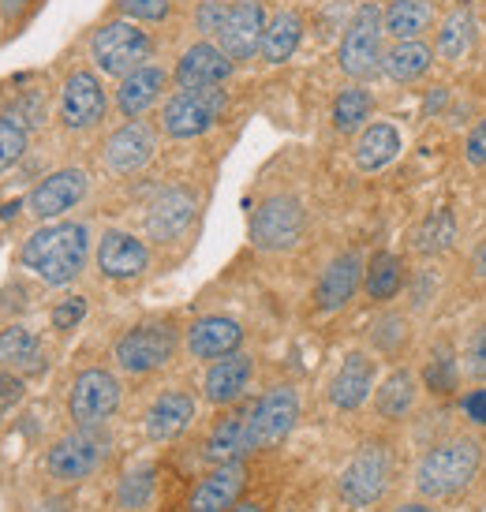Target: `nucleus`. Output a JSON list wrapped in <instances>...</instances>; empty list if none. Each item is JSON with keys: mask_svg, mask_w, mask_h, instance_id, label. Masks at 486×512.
I'll use <instances>...</instances> for the list:
<instances>
[{"mask_svg": "<svg viewBox=\"0 0 486 512\" xmlns=\"http://www.w3.org/2000/svg\"><path fill=\"white\" fill-rule=\"evenodd\" d=\"M434 45L423 42V38H412V42H393L386 49V57H382V75L393 79V83H419L423 75H430L434 68Z\"/></svg>", "mask_w": 486, "mask_h": 512, "instance_id": "32", "label": "nucleus"}, {"mask_svg": "<svg viewBox=\"0 0 486 512\" xmlns=\"http://www.w3.org/2000/svg\"><path fill=\"white\" fill-rule=\"evenodd\" d=\"M225 15H229V0H199V4H195V15H191L195 34L214 42L221 23H225Z\"/></svg>", "mask_w": 486, "mask_h": 512, "instance_id": "44", "label": "nucleus"}, {"mask_svg": "<svg viewBox=\"0 0 486 512\" xmlns=\"http://www.w3.org/2000/svg\"><path fill=\"white\" fill-rule=\"evenodd\" d=\"M195 415H199V400L195 393H187V389H165L158 397L150 400V408H146V438L150 441H176L184 438L191 423H195Z\"/></svg>", "mask_w": 486, "mask_h": 512, "instance_id": "23", "label": "nucleus"}, {"mask_svg": "<svg viewBox=\"0 0 486 512\" xmlns=\"http://www.w3.org/2000/svg\"><path fill=\"white\" fill-rule=\"evenodd\" d=\"M363 270H367V262L359 251H341V255L329 262L322 277H318L315 285V307L322 314H337L344 311L356 292L363 288Z\"/></svg>", "mask_w": 486, "mask_h": 512, "instance_id": "21", "label": "nucleus"}, {"mask_svg": "<svg viewBox=\"0 0 486 512\" xmlns=\"http://www.w3.org/2000/svg\"><path fill=\"white\" fill-rule=\"evenodd\" d=\"M86 53H90L94 72H101L105 79H124L154 57V34L143 30V23H131V19L116 15V19H105L90 30Z\"/></svg>", "mask_w": 486, "mask_h": 512, "instance_id": "5", "label": "nucleus"}, {"mask_svg": "<svg viewBox=\"0 0 486 512\" xmlns=\"http://www.w3.org/2000/svg\"><path fill=\"white\" fill-rule=\"evenodd\" d=\"M374 378H378V363H374L371 352H348L341 359L337 374L329 378V404L337 412H356L363 408L374 393Z\"/></svg>", "mask_w": 486, "mask_h": 512, "instance_id": "22", "label": "nucleus"}, {"mask_svg": "<svg viewBox=\"0 0 486 512\" xmlns=\"http://www.w3.org/2000/svg\"><path fill=\"white\" fill-rule=\"evenodd\" d=\"M423 382H419V370L412 367H393L374 389V415L382 423H408L415 415Z\"/></svg>", "mask_w": 486, "mask_h": 512, "instance_id": "26", "label": "nucleus"}, {"mask_svg": "<svg viewBox=\"0 0 486 512\" xmlns=\"http://www.w3.org/2000/svg\"><path fill=\"white\" fill-rule=\"evenodd\" d=\"M184 344V333L176 326V318H146L128 326L113 341V363L120 374L131 378H146V374H158L161 367H169L176 352Z\"/></svg>", "mask_w": 486, "mask_h": 512, "instance_id": "3", "label": "nucleus"}, {"mask_svg": "<svg viewBox=\"0 0 486 512\" xmlns=\"http://www.w3.org/2000/svg\"><path fill=\"white\" fill-rule=\"evenodd\" d=\"M0 370H15L23 378L45 370V348L27 326L12 322V326L0 329Z\"/></svg>", "mask_w": 486, "mask_h": 512, "instance_id": "31", "label": "nucleus"}, {"mask_svg": "<svg viewBox=\"0 0 486 512\" xmlns=\"http://www.w3.org/2000/svg\"><path fill=\"white\" fill-rule=\"evenodd\" d=\"M195 214H199V195L191 187H165L158 191V199L146 206V236L154 243H176L195 225Z\"/></svg>", "mask_w": 486, "mask_h": 512, "instance_id": "17", "label": "nucleus"}, {"mask_svg": "<svg viewBox=\"0 0 486 512\" xmlns=\"http://www.w3.org/2000/svg\"><path fill=\"white\" fill-rule=\"evenodd\" d=\"M486 445L475 434H449L415 460V494L427 501H453L483 475Z\"/></svg>", "mask_w": 486, "mask_h": 512, "instance_id": "2", "label": "nucleus"}, {"mask_svg": "<svg viewBox=\"0 0 486 512\" xmlns=\"http://www.w3.org/2000/svg\"><path fill=\"white\" fill-rule=\"evenodd\" d=\"M169 83H172L169 68H161V64H154V60H146L143 68L128 72L124 79H116V90H113L116 113L124 116V120H143V116L165 98Z\"/></svg>", "mask_w": 486, "mask_h": 512, "instance_id": "19", "label": "nucleus"}, {"mask_svg": "<svg viewBox=\"0 0 486 512\" xmlns=\"http://www.w3.org/2000/svg\"><path fill=\"white\" fill-rule=\"evenodd\" d=\"M94 262H98L101 277H109V281H135L150 270V247L135 232L109 228V232H101L98 247H94Z\"/></svg>", "mask_w": 486, "mask_h": 512, "instance_id": "18", "label": "nucleus"}, {"mask_svg": "<svg viewBox=\"0 0 486 512\" xmlns=\"http://www.w3.org/2000/svg\"><path fill=\"white\" fill-rule=\"evenodd\" d=\"M113 12L120 19H131V23L158 27L172 15V0H113Z\"/></svg>", "mask_w": 486, "mask_h": 512, "instance_id": "40", "label": "nucleus"}, {"mask_svg": "<svg viewBox=\"0 0 486 512\" xmlns=\"http://www.w3.org/2000/svg\"><path fill=\"white\" fill-rule=\"evenodd\" d=\"M109 449H113V438L105 434V427H75L49 445L45 471L57 483H83L109 460Z\"/></svg>", "mask_w": 486, "mask_h": 512, "instance_id": "8", "label": "nucleus"}, {"mask_svg": "<svg viewBox=\"0 0 486 512\" xmlns=\"http://www.w3.org/2000/svg\"><path fill=\"white\" fill-rule=\"evenodd\" d=\"M386 12L363 0L356 12L344 19L341 45H337V68H341L352 83H367L382 72V57H386Z\"/></svg>", "mask_w": 486, "mask_h": 512, "instance_id": "4", "label": "nucleus"}, {"mask_svg": "<svg viewBox=\"0 0 486 512\" xmlns=\"http://www.w3.org/2000/svg\"><path fill=\"white\" fill-rule=\"evenodd\" d=\"M472 270H475V277H486V243H479V247H475Z\"/></svg>", "mask_w": 486, "mask_h": 512, "instance_id": "51", "label": "nucleus"}, {"mask_svg": "<svg viewBox=\"0 0 486 512\" xmlns=\"http://www.w3.org/2000/svg\"><path fill=\"white\" fill-rule=\"evenodd\" d=\"M419 382H423V389L434 393V397H449V393H457V385H460V363L449 356V352H434V356L427 359V367L419 370Z\"/></svg>", "mask_w": 486, "mask_h": 512, "instance_id": "38", "label": "nucleus"}, {"mask_svg": "<svg viewBox=\"0 0 486 512\" xmlns=\"http://www.w3.org/2000/svg\"><path fill=\"white\" fill-rule=\"evenodd\" d=\"M158 146L161 128H154L150 120H124L101 146V165L113 176H135L158 157Z\"/></svg>", "mask_w": 486, "mask_h": 512, "instance_id": "14", "label": "nucleus"}, {"mask_svg": "<svg viewBox=\"0 0 486 512\" xmlns=\"http://www.w3.org/2000/svg\"><path fill=\"white\" fill-rule=\"evenodd\" d=\"M34 4H38V0H0V15H4L8 27H19V23L34 12Z\"/></svg>", "mask_w": 486, "mask_h": 512, "instance_id": "49", "label": "nucleus"}, {"mask_svg": "<svg viewBox=\"0 0 486 512\" xmlns=\"http://www.w3.org/2000/svg\"><path fill=\"white\" fill-rule=\"evenodd\" d=\"M251 449V434H247V408H232L225 419H217L214 430L206 434V445H202V460L206 464H236L243 460Z\"/></svg>", "mask_w": 486, "mask_h": 512, "instance_id": "27", "label": "nucleus"}, {"mask_svg": "<svg viewBox=\"0 0 486 512\" xmlns=\"http://www.w3.org/2000/svg\"><path fill=\"white\" fill-rule=\"evenodd\" d=\"M483 34H486V19H483Z\"/></svg>", "mask_w": 486, "mask_h": 512, "instance_id": "54", "label": "nucleus"}, {"mask_svg": "<svg viewBox=\"0 0 486 512\" xmlns=\"http://www.w3.org/2000/svg\"><path fill=\"white\" fill-rule=\"evenodd\" d=\"M229 109V90L225 86H202V90H172L161 101L158 128L176 143H191L214 128Z\"/></svg>", "mask_w": 486, "mask_h": 512, "instance_id": "7", "label": "nucleus"}, {"mask_svg": "<svg viewBox=\"0 0 486 512\" xmlns=\"http://www.w3.org/2000/svg\"><path fill=\"white\" fill-rule=\"evenodd\" d=\"M303 228H307V210L296 195H288V191L266 195L251 214V247L262 255L292 251L300 243Z\"/></svg>", "mask_w": 486, "mask_h": 512, "instance_id": "10", "label": "nucleus"}, {"mask_svg": "<svg viewBox=\"0 0 486 512\" xmlns=\"http://www.w3.org/2000/svg\"><path fill=\"white\" fill-rule=\"evenodd\" d=\"M453 243H457V217H453V210H430L412 232L415 255H423V258L445 255Z\"/></svg>", "mask_w": 486, "mask_h": 512, "instance_id": "36", "label": "nucleus"}, {"mask_svg": "<svg viewBox=\"0 0 486 512\" xmlns=\"http://www.w3.org/2000/svg\"><path fill=\"white\" fill-rule=\"evenodd\" d=\"M460 412L468 415V423L486 427V389H472L468 397L460 400Z\"/></svg>", "mask_w": 486, "mask_h": 512, "instance_id": "48", "label": "nucleus"}, {"mask_svg": "<svg viewBox=\"0 0 486 512\" xmlns=\"http://www.w3.org/2000/svg\"><path fill=\"white\" fill-rule=\"evenodd\" d=\"M404 262L389 251H378V255L367 258V270H363V292L374 299V303H389V299L401 296L404 288Z\"/></svg>", "mask_w": 486, "mask_h": 512, "instance_id": "35", "label": "nucleus"}, {"mask_svg": "<svg viewBox=\"0 0 486 512\" xmlns=\"http://www.w3.org/2000/svg\"><path fill=\"white\" fill-rule=\"evenodd\" d=\"M243 348V326L229 314H202L184 329V352L199 363H214Z\"/></svg>", "mask_w": 486, "mask_h": 512, "instance_id": "20", "label": "nucleus"}, {"mask_svg": "<svg viewBox=\"0 0 486 512\" xmlns=\"http://www.w3.org/2000/svg\"><path fill=\"white\" fill-rule=\"evenodd\" d=\"M8 113L23 124L27 131L34 128H42L45 124V116H49V101H45V90H38V86H30V90H23L19 98L8 105Z\"/></svg>", "mask_w": 486, "mask_h": 512, "instance_id": "42", "label": "nucleus"}, {"mask_svg": "<svg viewBox=\"0 0 486 512\" xmlns=\"http://www.w3.org/2000/svg\"><path fill=\"white\" fill-rule=\"evenodd\" d=\"M393 475H397L393 445L382 438H371L363 441L356 453H352V460L344 464L341 479H337V494L352 509H371V505H378L389 494Z\"/></svg>", "mask_w": 486, "mask_h": 512, "instance_id": "6", "label": "nucleus"}, {"mask_svg": "<svg viewBox=\"0 0 486 512\" xmlns=\"http://www.w3.org/2000/svg\"><path fill=\"white\" fill-rule=\"evenodd\" d=\"M27 400V378L15 370H0V415L15 412Z\"/></svg>", "mask_w": 486, "mask_h": 512, "instance_id": "46", "label": "nucleus"}, {"mask_svg": "<svg viewBox=\"0 0 486 512\" xmlns=\"http://www.w3.org/2000/svg\"><path fill=\"white\" fill-rule=\"evenodd\" d=\"M475 34H479L475 30V12L468 4H453L442 15L438 34H434V53H438V60H445V64L468 60V53L475 49Z\"/></svg>", "mask_w": 486, "mask_h": 512, "instance_id": "30", "label": "nucleus"}, {"mask_svg": "<svg viewBox=\"0 0 486 512\" xmlns=\"http://www.w3.org/2000/svg\"><path fill=\"white\" fill-rule=\"evenodd\" d=\"M30 131L15 120L12 113H0V172H8L27 157Z\"/></svg>", "mask_w": 486, "mask_h": 512, "instance_id": "39", "label": "nucleus"}, {"mask_svg": "<svg viewBox=\"0 0 486 512\" xmlns=\"http://www.w3.org/2000/svg\"><path fill=\"white\" fill-rule=\"evenodd\" d=\"M86 262H90V228L83 221H49L38 232H30L19 247V266L49 288L75 285Z\"/></svg>", "mask_w": 486, "mask_h": 512, "instance_id": "1", "label": "nucleus"}, {"mask_svg": "<svg viewBox=\"0 0 486 512\" xmlns=\"http://www.w3.org/2000/svg\"><path fill=\"white\" fill-rule=\"evenodd\" d=\"M105 75L94 68H72L60 79L57 90V120L64 131L86 135L101 128V120L109 116V90L101 83Z\"/></svg>", "mask_w": 486, "mask_h": 512, "instance_id": "9", "label": "nucleus"}, {"mask_svg": "<svg viewBox=\"0 0 486 512\" xmlns=\"http://www.w3.org/2000/svg\"><path fill=\"white\" fill-rule=\"evenodd\" d=\"M397 154H401V131L389 120H371L356 135V146H352V161H356L359 172H382L386 165L397 161Z\"/></svg>", "mask_w": 486, "mask_h": 512, "instance_id": "28", "label": "nucleus"}, {"mask_svg": "<svg viewBox=\"0 0 486 512\" xmlns=\"http://www.w3.org/2000/svg\"><path fill=\"white\" fill-rule=\"evenodd\" d=\"M251 378H255V356L232 352V356L214 359L202 378V400L214 408H232L251 389Z\"/></svg>", "mask_w": 486, "mask_h": 512, "instance_id": "24", "label": "nucleus"}, {"mask_svg": "<svg viewBox=\"0 0 486 512\" xmlns=\"http://www.w3.org/2000/svg\"><path fill=\"white\" fill-rule=\"evenodd\" d=\"M86 191H90V176L86 169L79 165H64V169L49 172L42 176L38 184L27 191V214L38 221V225H49V221H64V217L72 214L75 206L86 199Z\"/></svg>", "mask_w": 486, "mask_h": 512, "instance_id": "13", "label": "nucleus"}, {"mask_svg": "<svg viewBox=\"0 0 486 512\" xmlns=\"http://www.w3.org/2000/svg\"><path fill=\"white\" fill-rule=\"evenodd\" d=\"M460 370L472 378V382H486V322L468 333V344L460 352Z\"/></svg>", "mask_w": 486, "mask_h": 512, "instance_id": "43", "label": "nucleus"}, {"mask_svg": "<svg viewBox=\"0 0 486 512\" xmlns=\"http://www.w3.org/2000/svg\"><path fill=\"white\" fill-rule=\"evenodd\" d=\"M300 423V389L288 382L270 385L255 404H247V434L251 449H273Z\"/></svg>", "mask_w": 486, "mask_h": 512, "instance_id": "12", "label": "nucleus"}, {"mask_svg": "<svg viewBox=\"0 0 486 512\" xmlns=\"http://www.w3.org/2000/svg\"><path fill=\"white\" fill-rule=\"evenodd\" d=\"M303 30H307L303 12H296V8H277V12L270 15V23H266V34H262V49H258V57L266 60L270 68L288 64V60L296 57V49H300Z\"/></svg>", "mask_w": 486, "mask_h": 512, "instance_id": "29", "label": "nucleus"}, {"mask_svg": "<svg viewBox=\"0 0 486 512\" xmlns=\"http://www.w3.org/2000/svg\"><path fill=\"white\" fill-rule=\"evenodd\" d=\"M124 400V385L109 367H83L68 385V415L75 427H105Z\"/></svg>", "mask_w": 486, "mask_h": 512, "instance_id": "11", "label": "nucleus"}, {"mask_svg": "<svg viewBox=\"0 0 486 512\" xmlns=\"http://www.w3.org/2000/svg\"><path fill=\"white\" fill-rule=\"evenodd\" d=\"M247 486V468L243 460L236 464H217L210 475H202L191 498H187V512H229L232 505H240V494Z\"/></svg>", "mask_w": 486, "mask_h": 512, "instance_id": "25", "label": "nucleus"}, {"mask_svg": "<svg viewBox=\"0 0 486 512\" xmlns=\"http://www.w3.org/2000/svg\"><path fill=\"white\" fill-rule=\"evenodd\" d=\"M464 161L475 169H486V120H479L464 139Z\"/></svg>", "mask_w": 486, "mask_h": 512, "instance_id": "47", "label": "nucleus"}, {"mask_svg": "<svg viewBox=\"0 0 486 512\" xmlns=\"http://www.w3.org/2000/svg\"><path fill=\"white\" fill-rule=\"evenodd\" d=\"M236 72L232 57L210 38L191 42L180 53L176 68H172V86L176 90H202V86H225Z\"/></svg>", "mask_w": 486, "mask_h": 512, "instance_id": "16", "label": "nucleus"}, {"mask_svg": "<svg viewBox=\"0 0 486 512\" xmlns=\"http://www.w3.org/2000/svg\"><path fill=\"white\" fill-rule=\"evenodd\" d=\"M4 30H8V23H4V15H0V42H4Z\"/></svg>", "mask_w": 486, "mask_h": 512, "instance_id": "53", "label": "nucleus"}, {"mask_svg": "<svg viewBox=\"0 0 486 512\" xmlns=\"http://www.w3.org/2000/svg\"><path fill=\"white\" fill-rule=\"evenodd\" d=\"M374 116V94L363 83H348L333 98V109H329V120L341 135H359V131L371 124Z\"/></svg>", "mask_w": 486, "mask_h": 512, "instance_id": "33", "label": "nucleus"}, {"mask_svg": "<svg viewBox=\"0 0 486 512\" xmlns=\"http://www.w3.org/2000/svg\"><path fill=\"white\" fill-rule=\"evenodd\" d=\"M83 318H86V299L83 296H64L49 311V326L57 329V333H72V329L83 326Z\"/></svg>", "mask_w": 486, "mask_h": 512, "instance_id": "45", "label": "nucleus"}, {"mask_svg": "<svg viewBox=\"0 0 486 512\" xmlns=\"http://www.w3.org/2000/svg\"><path fill=\"white\" fill-rule=\"evenodd\" d=\"M154 494V468H139L128 471L120 486H116V505L120 509H143L146 501Z\"/></svg>", "mask_w": 486, "mask_h": 512, "instance_id": "41", "label": "nucleus"}, {"mask_svg": "<svg viewBox=\"0 0 486 512\" xmlns=\"http://www.w3.org/2000/svg\"><path fill=\"white\" fill-rule=\"evenodd\" d=\"M229 512H266V505H262V501H240V505H232Z\"/></svg>", "mask_w": 486, "mask_h": 512, "instance_id": "52", "label": "nucleus"}, {"mask_svg": "<svg viewBox=\"0 0 486 512\" xmlns=\"http://www.w3.org/2000/svg\"><path fill=\"white\" fill-rule=\"evenodd\" d=\"M367 341H371V352L382 359H401L408 341H412V318L401 311H386L374 318L371 333H367Z\"/></svg>", "mask_w": 486, "mask_h": 512, "instance_id": "37", "label": "nucleus"}, {"mask_svg": "<svg viewBox=\"0 0 486 512\" xmlns=\"http://www.w3.org/2000/svg\"><path fill=\"white\" fill-rule=\"evenodd\" d=\"M266 0H229V15L217 30L214 42L232 57V64H247L258 57L262 49V34H266Z\"/></svg>", "mask_w": 486, "mask_h": 512, "instance_id": "15", "label": "nucleus"}, {"mask_svg": "<svg viewBox=\"0 0 486 512\" xmlns=\"http://www.w3.org/2000/svg\"><path fill=\"white\" fill-rule=\"evenodd\" d=\"M382 12H386V34L393 42L423 38L434 23V4L430 0H389Z\"/></svg>", "mask_w": 486, "mask_h": 512, "instance_id": "34", "label": "nucleus"}, {"mask_svg": "<svg viewBox=\"0 0 486 512\" xmlns=\"http://www.w3.org/2000/svg\"><path fill=\"white\" fill-rule=\"evenodd\" d=\"M389 512H442L434 501H427V498H412V501H401L397 509H389Z\"/></svg>", "mask_w": 486, "mask_h": 512, "instance_id": "50", "label": "nucleus"}]
</instances>
